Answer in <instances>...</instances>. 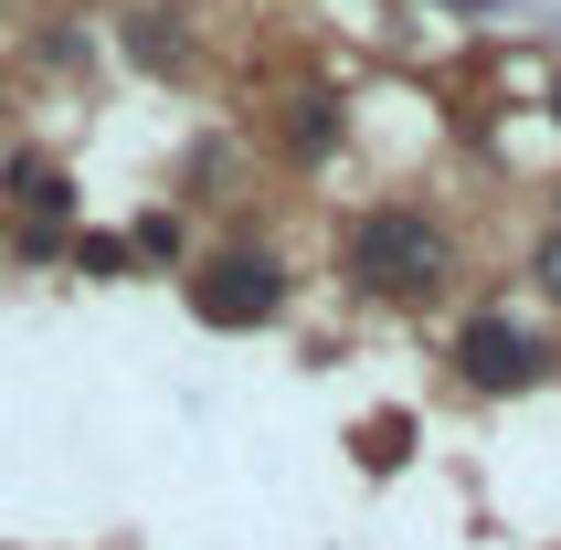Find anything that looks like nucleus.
I'll use <instances>...</instances> for the list:
<instances>
[{"mask_svg":"<svg viewBox=\"0 0 561 550\" xmlns=\"http://www.w3.org/2000/svg\"><path fill=\"white\" fill-rule=\"evenodd\" d=\"M340 275H350V297L413 307V297H435L445 275H456V233H445L435 213L381 202V213H360V222L340 233Z\"/></svg>","mask_w":561,"mask_h":550,"instance_id":"1","label":"nucleus"},{"mask_svg":"<svg viewBox=\"0 0 561 550\" xmlns=\"http://www.w3.org/2000/svg\"><path fill=\"white\" fill-rule=\"evenodd\" d=\"M445 360H456V381H467V392H488V402H508V392H540V381H551V339L530 329V318H499V307H477L467 329L445 339Z\"/></svg>","mask_w":561,"mask_h":550,"instance_id":"2","label":"nucleus"},{"mask_svg":"<svg viewBox=\"0 0 561 550\" xmlns=\"http://www.w3.org/2000/svg\"><path fill=\"white\" fill-rule=\"evenodd\" d=\"M191 318H202V329H276L286 318V254L233 244V254H213V265H191Z\"/></svg>","mask_w":561,"mask_h":550,"instance_id":"3","label":"nucleus"},{"mask_svg":"<svg viewBox=\"0 0 561 550\" xmlns=\"http://www.w3.org/2000/svg\"><path fill=\"white\" fill-rule=\"evenodd\" d=\"M0 191H11V213L32 222V244H54L64 213H75V181H64L54 159H11V170H0Z\"/></svg>","mask_w":561,"mask_h":550,"instance_id":"4","label":"nucleus"},{"mask_svg":"<svg viewBox=\"0 0 561 550\" xmlns=\"http://www.w3.org/2000/svg\"><path fill=\"white\" fill-rule=\"evenodd\" d=\"M350 456L371 466V477H392V466H403V456H413V413H371V424L350 434Z\"/></svg>","mask_w":561,"mask_h":550,"instance_id":"5","label":"nucleus"},{"mask_svg":"<svg viewBox=\"0 0 561 550\" xmlns=\"http://www.w3.org/2000/svg\"><path fill=\"white\" fill-rule=\"evenodd\" d=\"M286 149L329 159V149H340V106H329V95H297V106H286Z\"/></svg>","mask_w":561,"mask_h":550,"instance_id":"6","label":"nucleus"},{"mask_svg":"<svg viewBox=\"0 0 561 550\" xmlns=\"http://www.w3.org/2000/svg\"><path fill=\"white\" fill-rule=\"evenodd\" d=\"M127 254H138L127 233H75V265L85 275H127Z\"/></svg>","mask_w":561,"mask_h":550,"instance_id":"7","label":"nucleus"},{"mask_svg":"<svg viewBox=\"0 0 561 550\" xmlns=\"http://www.w3.org/2000/svg\"><path fill=\"white\" fill-rule=\"evenodd\" d=\"M127 54H138V64H159V75H170V64H181V43H170V32H159L149 11H138V22H127Z\"/></svg>","mask_w":561,"mask_h":550,"instance_id":"8","label":"nucleus"},{"mask_svg":"<svg viewBox=\"0 0 561 550\" xmlns=\"http://www.w3.org/2000/svg\"><path fill=\"white\" fill-rule=\"evenodd\" d=\"M530 275H540V297L561 307V222H551V233H540V244H530Z\"/></svg>","mask_w":561,"mask_h":550,"instance_id":"9","label":"nucleus"},{"mask_svg":"<svg viewBox=\"0 0 561 550\" xmlns=\"http://www.w3.org/2000/svg\"><path fill=\"white\" fill-rule=\"evenodd\" d=\"M551 117H561V85H551Z\"/></svg>","mask_w":561,"mask_h":550,"instance_id":"10","label":"nucleus"}]
</instances>
